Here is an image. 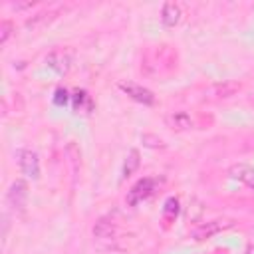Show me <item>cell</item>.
I'll return each instance as SVG.
<instances>
[{
	"mask_svg": "<svg viewBox=\"0 0 254 254\" xmlns=\"http://www.w3.org/2000/svg\"><path fill=\"white\" fill-rule=\"evenodd\" d=\"M16 161H18V167L20 171L30 177V179H38L40 177V161H38V155L30 149H20L16 151Z\"/></svg>",
	"mask_w": 254,
	"mask_h": 254,
	"instance_id": "6da1fadb",
	"label": "cell"
},
{
	"mask_svg": "<svg viewBox=\"0 0 254 254\" xmlns=\"http://www.w3.org/2000/svg\"><path fill=\"white\" fill-rule=\"evenodd\" d=\"M232 224H234L232 220H210V222H204V224H200V226L192 232V238H194L196 242L208 240V238H212L214 234L222 232L224 228H230Z\"/></svg>",
	"mask_w": 254,
	"mask_h": 254,
	"instance_id": "7a4b0ae2",
	"label": "cell"
},
{
	"mask_svg": "<svg viewBox=\"0 0 254 254\" xmlns=\"http://www.w3.org/2000/svg\"><path fill=\"white\" fill-rule=\"evenodd\" d=\"M6 198H8V204L14 210H24L26 200H28V185L24 181H14L8 189Z\"/></svg>",
	"mask_w": 254,
	"mask_h": 254,
	"instance_id": "3957f363",
	"label": "cell"
},
{
	"mask_svg": "<svg viewBox=\"0 0 254 254\" xmlns=\"http://www.w3.org/2000/svg\"><path fill=\"white\" fill-rule=\"evenodd\" d=\"M119 89L121 91H125L131 99H135V101H139V103H143V105H153L155 103V95H153V91H149L147 87H143V85H137V83H125V81H121L119 83Z\"/></svg>",
	"mask_w": 254,
	"mask_h": 254,
	"instance_id": "277c9868",
	"label": "cell"
},
{
	"mask_svg": "<svg viewBox=\"0 0 254 254\" xmlns=\"http://www.w3.org/2000/svg\"><path fill=\"white\" fill-rule=\"evenodd\" d=\"M46 64L52 69H56L58 73H67L69 67H71V54L67 50H54V52L48 54Z\"/></svg>",
	"mask_w": 254,
	"mask_h": 254,
	"instance_id": "5b68a950",
	"label": "cell"
},
{
	"mask_svg": "<svg viewBox=\"0 0 254 254\" xmlns=\"http://www.w3.org/2000/svg\"><path fill=\"white\" fill-rule=\"evenodd\" d=\"M155 190V181L153 179H141L131 190H129V196H127V202L129 204H139L143 198H147L149 194H153Z\"/></svg>",
	"mask_w": 254,
	"mask_h": 254,
	"instance_id": "8992f818",
	"label": "cell"
},
{
	"mask_svg": "<svg viewBox=\"0 0 254 254\" xmlns=\"http://www.w3.org/2000/svg\"><path fill=\"white\" fill-rule=\"evenodd\" d=\"M230 177L244 183L246 187L254 189V167L252 165H246V163H238V165H232L230 167Z\"/></svg>",
	"mask_w": 254,
	"mask_h": 254,
	"instance_id": "52a82bcc",
	"label": "cell"
},
{
	"mask_svg": "<svg viewBox=\"0 0 254 254\" xmlns=\"http://www.w3.org/2000/svg\"><path fill=\"white\" fill-rule=\"evenodd\" d=\"M167 125H169L171 129H175V131H187V129L192 127V119H190V115L185 113V111H175V113H171V115L167 117Z\"/></svg>",
	"mask_w": 254,
	"mask_h": 254,
	"instance_id": "ba28073f",
	"label": "cell"
},
{
	"mask_svg": "<svg viewBox=\"0 0 254 254\" xmlns=\"http://www.w3.org/2000/svg\"><path fill=\"white\" fill-rule=\"evenodd\" d=\"M58 16V10H50V12H40L36 16H32L30 20H26V28L28 30H40V28H46L50 22H54Z\"/></svg>",
	"mask_w": 254,
	"mask_h": 254,
	"instance_id": "9c48e42d",
	"label": "cell"
},
{
	"mask_svg": "<svg viewBox=\"0 0 254 254\" xmlns=\"http://www.w3.org/2000/svg\"><path fill=\"white\" fill-rule=\"evenodd\" d=\"M161 20H163L165 26H175V24H179V20H181V8H179V4L167 2V4L163 6V10H161Z\"/></svg>",
	"mask_w": 254,
	"mask_h": 254,
	"instance_id": "30bf717a",
	"label": "cell"
},
{
	"mask_svg": "<svg viewBox=\"0 0 254 254\" xmlns=\"http://www.w3.org/2000/svg\"><path fill=\"white\" fill-rule=\"evenodd\" d=\"M93 236H95L97 240H113V236H115V226H113L109 220L101 218V220H97L95 226H93Z\"/></svg>",
	"mask_w": 254,
	"mask_h": 254,
	"instance_id": "8fae6325",
	"label": "cell"
},
{
	"mask_svg": "<svg viewBox=\"0 0 254 254\" xmlns=\"http://www.w3.org/2000/svg\"><path fill=\"white\" fill-rule=\"evenodd\" d=\"M238 89H240L238 83H234V81H224V83H216V85L210 89V93H212L214 97H230V95H234Z\"/></svg>",
	"mask_w": 254,
	"mask_h": 254,
	"instance_id": "7c38bea8",
	"label": "cell"
},
{
	"mask_svg": "<svg viewBox=\"0 0 254 254\" xmlns=\"http://www.w3.org/2000/svg\"><path fill=\"white\" fill-rule=\"evenodd\" d=\"M139 163H141V159H139V151H137V149H131V151L127 153V157H125V165H123V179L131 177V175L137 171Z\"/></svg>",
	"mask_w": 254,
	"mask_h": 254,
	"instance_id": "4fadbf2b",
	"label": "cell"
},
{
	"mask_svg": "<svg viewBox=\"0 0 254 254\" xmlns=\"http://www.w3.org/2000/svg\"><path fill=\"white\" fill-rule=\"evenodd\" d=\"M179 212V200L177 198H167V202H165V208H163V214H165V218H175V214Z\"/></svg>",
	"mask_w": 254,
	"mask_h": 254,
	"instance_id": "5bb4252c",
	"label": "cell"
},
{
	"mask_svg": "<svg viewBox=\"0 0 254 254\" xmlns=\"http://www.w3.org/2000/svg\"><path fill=\"white\" fill-rule=\"evenodd\" d=\"M10 34H12V24L4 20V22L0 24V44H2V46H4L6 42H8V38H10Z\"/></svg>",
	"mask_w": 254,
	"mask_h": 254,
	"instance_id": "9a60e30c",
	"label": "cell"
}]
</instances>
